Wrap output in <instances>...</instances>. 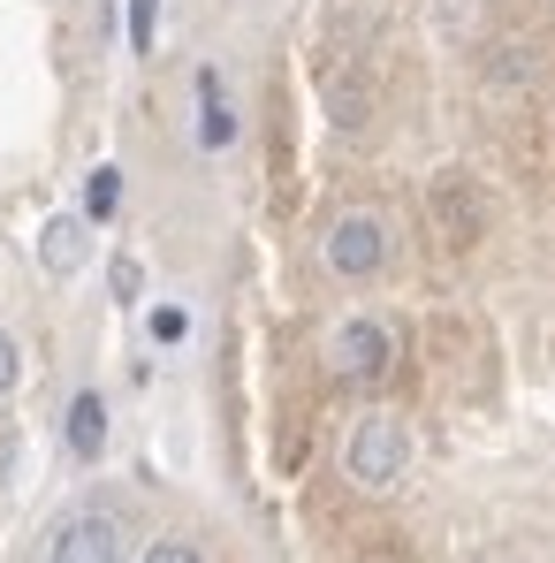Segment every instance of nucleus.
I'll list each match as a JSON object with an SVG mask.
<instances>
[{"label": "nucleus", "mask_w": 555, "mask_h": 563, "mask_svg": "<svg viewBox=\"0 0 555 563\" xmlns=\"http://www.w3.org/2000/svg\"><path fill=\"white\" fill-rule=\"evenodd\" d=\"M343 472L366 487V495H388L403 472H411V427L396 419V411H373L351 427V442H343Z\"/></svg>", "instance_id": "1"}, {"label": "nucleus", "mask_w": 555, "mask_h": 563, "mask_svg": "<svg viewBox=\"0 0 555 563\" xmlns=\"http://www.w3.org/2000/svg\"><path fill=\"white\" fill-rule=\"evenodd\" d=\"M320 252H328V267L343 282H366V275L388 267V221H380V213H335Z\"/></svg>", "instance_id": "2"}, {"label": "nucleus", "mask_w": 555, "mask_h": 563, "mask_svg": "<svg viewBox=\"0 0 555 563\" xmlns=\"http://www.w3.org/2000/svg\"><path fill=\"white\" fill-rule=\"evenodd\" d=\"M46 563H122V518L114 510H69L46 541Z\"/></svg>", "instance_id": "3"}, {"label": "nucleus", "mask_w": 555, "mask_h": 563, "mask_svg": "<svg viewBox=\"0 0 555 563\" xmlns=\"http://www.w3.org/2000/svg\"><path fill=\"white\" fill-rule=\"evenodd\" d=\"M388 358H396V351H388V328H380V320H343V328H335V374L343 380H380Z\"/></svg>", "instance_id": "4"}, {"label": "nucleus", "mask_w": 555, "mask_h": 563, "mask_svg": "<svg viewBox=\"0 0 555 563\" xmlns=\"http://www.w3.org/2000/svg\"><path fill=\"white\" fill-rule=\"evenodd\" d=\"M85 260H92V221H85V213H54V221L38 229V267L54 282H69Z\"/></svg>", "instance_id": "5"}, {"label": "nucleus", "mask_w": 555, "mask_h": 563, "mask_svg": "<svg viewBox=\"0 0 555 563\" xmlns=\"http://www.w3.org/2000/svg\"><path fill=\"white\" fill-rule=\"evenodd\" d=\"M434 221H442L449 244H471V236H479V190L464 184V176H442V184H434Z\"/></svg>", "instance_id": "6"}, {"label": "nucleus", "mask_w": 555, "mask_h": 563, "mask_svg": "<svg viewBox=\"0 0 555 563\" xmlns=\"http://www.w3.org/2000/svg\"><path fill=\"white\" fill-rule=\"evenodd\" d=\"M236 137V114H229V99H221V77L213 69H198V145H229Z\"/></svg>", "instance_id": "7"}, {"label": "nucleus", "mask_w": 555, "mask_h": 563, "mask_svg": "<svg viewBox=\"0 0 555 563\" xmlns=\"http://www.w3.org/2000/svg\"><path fill=\"white\" fill-rule=\"evenodd\" d=\"M69 450H77L85 465H92L99 450H107V404H99L92 388H85V396L69 404Z\"/></svg>", "instance_id": "8"}, {"label": "nucleus", "mask_w": 555, "mask_h": 563, "mask_svg": "<svg viewBox=\"0 0 555 563\" xmlns=\"http://www.w3.org/2000/svg\"><path fill=\"white\" fill-rule=\"evenodd\" d=\"M487 77H495V85H533L541 62H533L525 38H502V46H487Z\"/></svg>", "instance_id": "9"}, {"label": "nucleus", "mask_w": 555, "mask_h": 563, "mask_svg": "<svg viewBox=\"0 0 555 563\" xmlns=\"http://www.w3.org/2000/svg\"><path fill=\"white\" fill-rule=\"evenodd\" d=\"M328 107H335L343 130H358L366 107H373V85H366V77H351V69H335V77H328Z\"/></svg>", "instance_id": "10"}, {"label": "nucleus", "mask_w": 555, "mask_h": 563, "mask_svg": "<svg viewBox=\"0 0 555 563\" xmlns=\"http://www.w3.org/2000/svg\"><path fill=\"white\" fill-rule=\"evenodd\" d=\"M122 206V168H92V184H85V221H107Z\"/></svg>", "instance_id": "11"}, {"label": "nucleus", "mask_w": 555, "mask_h": 563, "mask_svg": "<svg viewBox=\"0 0 555 563\" xmlns=\"http://www.w3.org/2000/svg\"><path fill=\"white\" fill-rule=\"evenodd\" d=\"M137 563H206V556H198V541H184V533H160V541H145Z\"/></svg>", "instance_id": "12"}, {"label": "nucleus", "mask_w": 555, "mask_h": 563, "mask_svg": "<svg viewBox=\"0 0 555 563\" xmlns=\"http://www.w3.org/2000/svg\"><path fill=\"white\" fill-rule=\"evenodd\" d=\"M153 15H160V0H130V46L137 54H153Z\"/></svg>", "instance_id": "13"}, {"label": "nucleus", "mask_w": 555, "mask_h": 563, "mask_svg": "<svg viewBox=\"0 0 555 563\" xmlns=\"http://www.w3.org/2000/svg\"><path fill=\"white\" fill-rule=\"evenodd\" d=\"M190 335V312L184 305H160V312H153V343H184Z\"/></svg>", "instance_id": "14"}, {"label": "nucleus", "mask_w": 555, "mask_h": 563, "mask_svg": "<svg viewBox=\"0 0 555 563\" xmlns=\"http://www.w3.org/2000/svg\"><path fill=\"white\" fill-rule=\"evenodd\" d=\"M15 380H23V358H15V335L0 328V396H15Z\"/></svg>", "instance_id": "15"}, {"label": "nucleus", "mask_w": 555, "mask_h": 563, "mask_svg": "<svg viewBox=\"0 0 555 563\" xmlns=\"http://www.w3.org/2000/svg\"><path fill=\"white\" fill-rule=\"evenodd\" d=\"M471 15H479V0H442V31H449V38L471 31Z\"/></svg>", "instance_id": "16"}, {"label": "nucleus", "mask_w": 555, "mask_h": 563, "mask_svg": "<svg viewBox=\"0 0 555 563\" xmlns=\"http://www.w3.org/2000/svg\"><path fill=\"white\" fill-rule=\"evenodd\" d=\"M137 289H145V267H137V260H114V297H122V305H130V297H137Z\"/></svg>", "instance_id": "17"}, {"label": "nucleus", "mask_w": 555, "mask_h": 563, "mask_svg": "<svg viewBox=\"0 0 555 563\" xmlns=\"http://www.w3.org/2000/svg\"><path fill=\"white\" fill-rule=\"evenodd\" d=\"M479 563H518V556H502V549H495V556H479Z\"/></svg>", "instance_id": "18"}]
</instances>
